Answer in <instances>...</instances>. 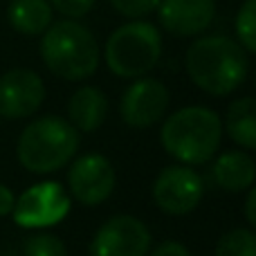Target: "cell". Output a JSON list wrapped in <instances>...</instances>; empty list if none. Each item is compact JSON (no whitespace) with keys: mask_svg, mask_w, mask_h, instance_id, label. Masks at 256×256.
<instances>
[{"mask_svg":"<svg viewBox=\"0 0 256 256\" xmlns=\"http://www.w3.org/2000/svg\"><path fill=\"white\" fill-rule=\"evenodd\" d=\"M184 68L196 88L212 97H227L248 79V52L230 36H202L189 45Z\"/></svg>","mask_w":256,"mask_h":256,"instance_id":"cell-1","label":"cell"},{"mask_svg":"<svg viewBox=\"0 0 256 256\" xmlns=\"http://www.w3.org/2000/svg\"><path fill=\"white\" fill-rule=\"evenodd\" d=\"M222 142V120L207 106H184L171 112L160 130V144L178 164L200 166L216 158Z\"/></svg>","mask_w":256,"mask_h":256,"instance_id":"cell-2","label":"cell"},{"mask_svg":"<svg viewBox=\"0 0 256 256\" xmlns=\"http://www.w3.org/2000/svg\"><path fill=\"white\" fill-rule=\"evenodd\" d=\"M40 36V58L52 74L66 81H84L97 72L99 43L79 20H56Z\"/></svg>","mask_w":256,"mask_h":256,"instance_id":"cell-3","label":"cell"},{"mask_svg":"<svg viewBox=\"0 0 256 256\" xmlns=\"http://www.w3.org/2000/svg\"><path fill=\"white\" fill-rule=\"evenodd\" d=\"M79 150V130L68 120L45 115L22 128L16 144V155L22 168L36 176L56 173Z\"/></svg>","mask_w":256,"mask_h":256,"instance_id":"cell-4","label":"cell"},{"mask_svg":"<svg viewBox=\"0 0 256 256\" xmlns=\"http://www.w3.org/2000/svg\"><path fill=\"white\" fill-rule=\"evenodd\" d=\"M162 56V34L153 22L130 20L117 27L106 40L104 58L108 70L120 79L146 76Z\"/></svg>","mask_w":256,"mask_h":256,"instance_id":"cell-5","label":"cell"},{"mask_svg":"<svg viewBox=\"0 0 256 256\" xmlns=\"http://www.w3.org/2000/svg\"><path fill=\"white\" fill-rule=\"evenodd\" d=\"M72 198L63 184L54 180H45L32 184L27 191L18 196L14 202V222L25 230H45L54 227L70 214Z\"/></svg>","mask_w":256,"mask_h":256,"instance_id":"cell-6","label":"cell"},{"mask_svg":"<svg viewBox=\"0 0 256 256\" xmlns=\"http://www.w3.org/2000/svg\"><path fill=\"white\" fill-rule=\"evenodd\" d=\"M150 196L155 207L166 216H186L202 202L204 180L186 164H171L158 173Z\"/></svg>","mask_w":256,"mask_h":256,"instance_id":"cell-7","label":"cell"},{"mask_svg":"<svg viewBox=\"0 0 256 256\" xmlns=\"http://www.w3.org/2000/svg\"><path fill=\"white\" fill-rule=\"evenodd\" d=\"M153 236L144 220L130 214L110 216L90 240V256H148Z\"/></svg>","mask_w":256,"mask_h":256,"instance_id":"cell-8","label":"cell"},{"mask_svg":"<svg viewBox=\"0 0 256 256\" xmlns=\"http://www.w3.org/2000/svg\"><path fill=\"white\" fill-rule=\"evenodd\" d=\"M117 186V173L112 162L102 153H86L72 162L68 171L70 196L84 207H97L106 202Z\"/></svg>","mask_w":256,"mask_h":256,"instance_id":"cell-9","label":"cell"},{"mask_svg":"<svg viewBox=\"0 0 256 256\" xmlns=\"http://www.w3.org/2000/svg\"><path fill=\"white\" fill-rule=\"evenodd\" d=\"M171 104V92L160 79L153 76H140L132 79L122 94L120 115L126 126L130 128H150L164 120Z\"/></svg>","mask_w":256,"mask_h":256,"instance_id":"cell-10","label":"cell"},{"mask_svg":"<svg viewBox=\"0 0 256 256\" xmlns=\"http://www.w3.org/2000/svg\"><path fill=\"white\" fill-rule=\"evenodd\" d=\"M45 102V84L34 70L14 68L0 76V117L25 120Z\"/></svg>","mask_w":256,"mask_h":256,"instance_id":"cell-11","label":"cell"},{"mask_svg":"<svg viewBox=\"0 0 256 256\" xmlns=\"http://www.w3.org/2000/svg\"><path fill=\"white\" fill-rule=\"evenodd\" d=\"M160 22L173 36H198L216 16V0H160Z\"/></svg>","mask_w":256,"mask_h":256,"instance_id":"cell-12","label":"cell"},{"mask_svg":"<svg viewBox=\"0 0 256 256\" xmlns=\"http://www.w3.org/2000/svg\"><path fill=\"white\" fill-rule=\"evenodd\" d=\"M212 178L222 191L243 194L256 184V162L245 150H225L214 162Z\"/></svg>","mask_w":256,"mask_h":256,"instance_id":"cell-13","label":"cell"},{"mask_svg":"<svg viewBox=\"0 0 256 256\" xmlns=\"http://www.w3.org/2000/svg\"><path fill=\"white\" fill-rule=\"evenodd\" d=\"M108 97L97 86H81L68 102V122L79 132H94L108 117Z\"/></svg>","mask_w":256,"mask_h":256,"instance_id":"cell-14","label":"cell"},{"mask_svg":"<svg viewBox=\"0 0 256 256\" xmlns=\"http://www.w3.org/2000/svg\"><path fill=\"white\" fill-rule=\"evenodd\" d=\"M222 130L243 150H256V97H240L230 104Z\"/></svg>","mask_w":256,"mask_h":256,"instance_id":"cell-15","label":"cell"},{"mask_svg":"<svg viewBox=\"0 0 256 256\" xmlns=\"http://www.w3.org/2000/svg\"><path fill=\"white\" fill-rule=\"evenodd\" d=\"M52 12L50 0H12L7 18L18 34L40 36L52 25Z\"/></svg>","mask_w":256,"mask_h":256,"instance_id":"cell-16","label":"cell"},{"mask_svg":"<svg viewBox=\"0 0 256 256\" xmlns=\"http://www.w3.org/2000/svg\"><path fill=\"white\" fill-rule=\"evenodd\" d=\"M214 256H256V232L250 227H234L216 243Z\"/></svg>","mask_w":256,"mask_h":256,"instance_id":"cell-17","label":"cell"},{"mask_svg":"<svg viewBox=\"0 0 256 256\" xmlns=\"http://www.w3.org/2000/svg\"><path fill=\"white\" fill-rule=\"evenodd\" d=\"M236 38L245 52L256 54V0H245L236 14Z\"/></svg>","mask_w":256,"mask_h":256,"instance_id":"cell-18","label":"cell"},{"mask_svg":"<svg viewBox=\"0 0 256 256\" xmlns=\"http://www.w3.org/2000/svg\"><path fill=\"white\" fill-rule=\"evenodd\" d=\"M22 256H68V248L54 234H34L22 245Z\"/></svg>","mask_w":256,"mask_h":256,"instance_id":"cell-19","label":"cell"},{"mask_svg":"<svg viewBox=\"0 0 256 256\" xmlns=\"http://www.w3.org/2000/svg\"><path fill=\"white\" fill-rule=\"evenodd\" d=\"M117 14L130 18V20H142L144 16L153 14L158 9L160 0H108Z\"/></svg>","mask_w":256,"mask_h":256,"instance_id":"cell-20","label":"cell"},{"mask_svg":"<svg viewBox=\"0 0 256 256\" xmlns=\"http://www.w3.org/2000/svg\"><path fill=\"white\" fill-rule=\"evenodd\" d=\"M94 2H97V0H50L52 9H56V12L66 18H74V20L86 16V14L94 7Z\"/></svg>","mask_w":256,"mask_h":256,"instance_id":"cell-21","label":"cell"},{"mask_svg":"<svg viewBox=\"0 0 256 256\" xmlns=\"http://www.w3.org/2000/svg\"><path fill=\"white\" fill-rule=\"evenodd\" d=\"M148 256H194V254L180 240H162V243H158L150 250Z\"/></svg>","mask_w":256,"mask_h":256,"instance_id":"cell-22","label":"cell"},{"mask_svg":"<svg viewBox=\"0 0 256 256\" xmlns=\"http://www.w3.org/2000/svg\"><path fill=\"white\" fill-rule=\"evenodd\" d=\"M245 218L250 222V230L256 232V184L248 191V198H245Z\"/></svg>","mask_w":256,"mask_h":256,"instance_id":"cell-23","label":"cell"},{"mask_svg":"<svg viewBox=\"0 0 256 256\" xmlns=\"http://www.w3.org/2000/svg\"><path fill=\"white\" fill-rule=\"evenodd\" d=\"M14 202H16V196L12 194V189L4 184H0V216H7L14 212Z\"/></svg>","mask_w":256,"mask_h":256,"instance_id":"cell-24","label":"cell"},{"mask_svg":"<svg viewBox=\"0 0 256 256\" xmlns=\"http://www.w3.org/2000/svg\"><path fill=\"white\" fill-rule=\"evenodd\" d=\"M254 79H256V76H254Z\"/></svg>","mask_w":256,"mask_h":256,"instance_id":"cell-25","label":"cell"}]
</instances>
